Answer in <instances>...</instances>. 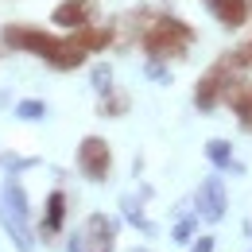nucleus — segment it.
<instances>
[{"label": "nucleus", "instance_id": "nucleus-21", "mask_svg": "<svg viewBox=\"0 0 252 252\" xmlns=\"http://www.w3.org/2000/svg\"><path fill=\"white\" fill-rule=\"evenodd\" d=\"M144 74H148V78H156V82H167V70H163L159 63H148V70H144Z\"/></svg>", "mask_w": 252, "mask_h": 252}, {"label": "nucleus", "instance_id": "nucleus-13", "mask_svg": "<svg viewBox=\"0 0 252 252\" xmlns=\"http://www.w3.org/2000/svg\"><path fill=\"white\" fill-rule=\"evenodd\" d=\"M206 159H210L218 171H237V175L245 171L241 163H233V144H229V140H210V144H206Z\"/></svg>", "mask_w": 252, "mask_h": 252}, {"label": "nucleus", "instance_id": "nucleus-15", "mask_svg": "<svg viewBox=\"0 0 252 252\" xmlns=\"http://www.w3.org/2000/svg\"><path fill=\"white\" fill-rule=\"evenodd\" d=\"M16 117H20V121H43V117H47V105H43V101H20V105H16Z\"/></svg>", "mask_w": 252, "mask_h": 252}, {"label": "nucleus", "instance_id": "nucleus-17", "mask_svg": "<svg viewBox=\"0 0 252 252\" xmlns=\"http://www.w3.org/2000/svg\"><path fill=\"white\" fill-rule=\"evenodd\" d=\"M194 225H198V218H183L175 229H171V237H175V245H187V241H194Z\"/></svg>", "mask_w": 252, "mask_h": 252}, {"label": "nucleus", "instance_id": "nucleus-4", "mask_svg": "<svg viewBox=\"0 0 252 252\" xmlns=\"http://www.w3.org/2000/svg\"><path fill=\"white\" fill-rule=\"evenodd\" d=\"M78 171H82L90 183H105L109 171H113V148H109V140L86 136V140L78 144Z\"/></svg>", "mask_w": 252, "mask_h": 252}, {"label": "nucleus", "instance_id": "nucleus-8", "mask_svg": "<svg viewBox=\"0 0 252 252\" xmlns=\"http://www.w3.org/2000/svg\"><path fill=\"white\" fill-rule=\"evenodd\" d=\"M206 8L218 16L229 32L245 28V24H249V16H252V4H249V0H206Z\"/></svg>", "mask_w": 252, "mask_h": 252}, {"label": "nucleus", "instance_id": "nucleus-18", "mask_svg": "<svg viewBox=\"0 0 252 252\" xmlns=\"http://www.w3.org/2000/svg\"><path fill=\"white\" fill-rule=\"evenodd\" d=\"M94 90H97V97H105L109 90H113V78H109V66H97V70H94Z\"/></svg>", "mask_w": 252, "mask_h": 252}, {"label": "nucleus", "instance_id": "nucleus-14", "mask_svg": "<svg viewBox=\"0 0 252 252\" xmlns=\"http://www.w3.org/2000/svg\"><path fill=\"white\" fill-rule=\"evenodd\" d=\"M132 109V101H128L125 90H109V94L101 97V117H121Z\"/></svg>", "mask_w": 252, "mask_h": 252}, {"label": "nucleus", "instance_id": "nucleus-9", "mask_svg": "<svg viewBox=\"0 0 252 252\" xmlns=\"http://www.w3.org/2000/svg\"><path fill=\"white\" fill-rule=\"evenodd\" d=\"M0 225L8 229V237H12V245L20 252H35V237H32V229H28V221H20L4 202H0Z\"/></svg>", "mask_w": 252, "mask_h": 252}, {"label": "nucleus", "instance_id": "nucleus-10", "mask_svg": "<svg viewBox=\"0 0 252 252\" xmlns=\"http://www.w3.org/2000/svg\"><path fill=\"white\" fill-rule=\"evenodd\" d=\"M66 225V194L51 190L47 194V214H43V241H55V233Z\"/></svg>", "mask_w": 252, "mask_h": 252}, {"label": "nucleus", "instance_id": "nucleus-1", "mask_svg": "<svg viewBox=\"0 0 252 252\" xmlns=\"http://www.w3.org/2000/svg\"><path fill=\"white\" fill-rule=\"evenodd\" d=\"M0 43L8 51H32L39 55L51 70H78L86 63V51L74 43V35H59L55 32H43L35 24H4L0 28Z\"/></svg>", "mask_w": 252, "mask_h": 252}, {"label": "nucleus", "instance_id": "nucleus-16", "mask_svg": "<svg viewBox=\"0 0 252 252\" xmlns=\"http://www.w3.org/2000/svg\"><path fill=\"white\" fill-rule=\"evenodd\" d=\"M229 63L237 66V70H249V66H252V35L237 47V51H229Z\"/></svg>", "mask_w": 252, "mask_h": 252}, {"label": "nucleus", "instance_id": "nucleus-11", "mask_svg": "<svg viewBox=\"0 0 252 252\" xmlns=\"http://www.w3.org/2000/svg\"><path fill=\"white\" fill-rule=\"evenodd\" d=\"M113 32H117V28H109V24H105V28H90V24H86V28H78V32H74V43H78L86 55H94V51H105V47H113V43H117Z\"/></svg>", "mask_w": 252, "mask_h": 252}, {"label": "nucleus", "instance_id": "nucleus-22", "mask_svg": "<svg viewBox=\"0 0 252 252\" xmlns=\"http://www.w3.org/2000/svg\"><path fill=\"white\" fill-rule=\"evenodd\" d=\"M66 252H82V241H78V237H70V241H66Z\"/></svg>", "mask_w": 252, "mask_h": 252}, {"label": "nucleus", "instance_id": "nucleus-7", "mask_svg": "<svg viewBox=\"0 0 252 252\" xmlns=\"http://www.w3.org/2000/svg\"><path fill=\"white\" fill-rule=\"evenodd\" d=\"M90 16H94V0H63V4H55V12H51L55 28H63V32L86 28Z\"/></svg>", "mask_w": 252, "mask_h": 252}, {"label": "nucleus", "instance_id": "nucleus-3", "mask_svg": "<svg viewBox=\"0 0 252 252\" xmlns=\"http://www.w3.org/2000/svg\"><path fill=\"white\" fill-rule=\"evenodd\" d=\"M233 74H237V66L229 63V55H221L218 63L198 78V86H194V109L198 113H214L221 105V94H225V86H229Z\"/></svg>", "mask_w": 252, "mask_h": 252}, {"label": "nucleus", "instance_id": "nucleus-19", "mask_svg": "<svg viewBox=\"0 0 252 252\" xmlns=\"http://www.w3.org/2000/svg\"><path fill=\"white\" fill-rule=\"evenodd\" d=\"M237 121H241L245 132H252V82H249V94H245V105L237 109Z\"/></svg>", "mask_w": 252, "mask_h": 252}, {"label": "nucleus", "instance_id": "nucleus-20", "mask_svg": "<svg viewBox=\"0 0 252 252\" xmlns=\"http://www.w3.org/2000/svg\"><path fill=\"white\" fill-rule=\"evenodd\" d=\"M190 252H218V245H214V237H198L190 245Z\"/></svg>", "mask_w": 252, "mask_h": 252}, {"label": "nucleus", "instance_id": "nucleus-6", "mask_svg": "<svg viewBox=\"0 0 252 252\" xmlns=\"http://www.w3.org/2000/svg\"><path fill=\"white\" fill-rule=\"evenodd\" d=\"M194 206H198V221H214V225H218V221L225 218V210H229V194H225V183H221L218 175L206 179V183L198 187Z\"/></svg>", "mask_w": 252, "mask_h": 252}, {"label": "nucleus", "instance_id": "nucleus-2", "mask_svg": "<svg viewBox=\"0 0 252 252\" xmlns=\"http://www.w3.org/2000/svg\"><path fill=\"white\" fill-rule=\"evenodd\" d=\"M194 39L198 32L190 28L187 20H179V16H152V24L144 28L140 35V47L148 51V59L152 63H171V59H183L190 47H194Z\"/></svg>", "mask_w": 252, "mask_h": 252}, {"label": "nucleus", "instance_id": "nucleus-12", "mask_svg": "<svg viewBox=\"0 0 252 252\" xmlns=\"http://www.w3.org/2000/svg\"><path fill=\"white\" fill-rule=\"evenodd\" d=\"M0 202L16 214L20 221H32V202H28V194H24V187H20V179L16 175H8L4 179V194H0Z\"/></svg>", "mask_w": 252, "mask_h": 252}, {"label": "nucleus", "instance_id": "nucleus-5", "mask_svg": "<svg viewBox=\"0 0 252 252\" xmlns=\"http://www.w3.org/2000/svg\"><path fill=\"white\" fill-rule=\"evenodd\" d=\"M78 241H82V252H113V245H117V221L109 214H90L86 225H82V233H78Z\"/></svg>", "mask_w": 252, "mask_h": 252}]
</instances>
